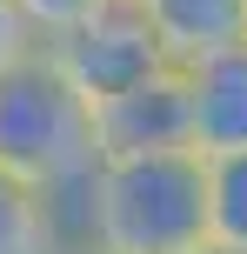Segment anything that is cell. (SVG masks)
Returning <instances> with one entry per match:
<instances>
[{"instance_id": "cell-8", "label": "cell", "mask_w": 247, "mask_h": 254, "mask_svg": "<svg viewBox=\"0 0 247 254\" xmlns=\"http://www.w3.org/2000/svg\"><path fill=\"white\" fill-rule=\"evenodd\" d=\"M207 241L227 254H247V154L207 161Z\"/></svg>"}, {"instance_id": "cell-5", "label": "cell", "mask_w": 247, "mask_h": 254, "mask_svg": "<svg viewBox=\"0 0 247 254\" xmlns=\"http://www.w3.org/2000/svg\"><path fill=\"white\" fill-rule=\"evenodd\" d=\"M187 74V127H194V154H247V47H227Z\"/></svg>"}, {"instance_id": "cell-7", "label": "cell", "mask_w": 247, "mask_h": 254, "mask_svg": "<svg viewBox=\"0 0 247 254\" xmlns=\"http://www.w3.org/2000/svg\"><path fill=\"white\" fill-rule=\"evenodd\" d=\"M60 241H67L60 201L0 167V254H53Z\"/></svg>"}, {"instance_id": "cell-6", "label": "cell", "mask_w": 247, "mask_h": 254, "mask_svg": "<svg viewBox=\"0 0 247 254\" xmlns=\"http://www.w3.org/2000/svg\"><path fill=\"white\" fill-rule=\"evenodd\" d=\"M167 67H200L227 47H247V0H141Z\"/></svg>"}, {"instance_id": "cell-1", "label": "cell", "mask_w": 247, "mask_h": 254, "mask_svg": "<svg viewBox=\"0 0 247 254\" xmlns=\"http://www.w3.org/2000/svg\"><path fill=\"white\" fill-rule=\"evenodd\" d=\"M67 234L107 254H187L207 241L200 154H114L67 201Z\"/></svg>"}, {"instance_id": "cell-4", "label": "cell", "mask_w": 247, "mask_h": 254, "mask_svg": "<svg viewBox=\"0 0 247 254\" xmlns=\"http://www.w3.org/2000/svg\"><path fill=\"white\" fill-rule=\"evenodd\" d=\"M94 140H100V161H114V154H194L187 74L181 67H154L134 87L94 101Z\"/></svg>"}, {"instance_id": "cell-11", "label": "cell", "mask_w": 247, "mask_h": 254, "mask_svg": "<svg viewBox=\"0 0 247 254\" xmlns=\"http://www.w3.org/2000/svg\"><path fill=\"white\" fill-rule=\"evenodd\" d=\"M53 254H107V248H94V241H80V234H67V241L53 248Z\"/></svg>"}, {"instance_id": "cell-12", "label": "cell", "mask_w": 247, "mask_h": 254, "mask_svg": "<svg viewBox=\"0 0 247 254\" xmlns=\"http://www.w3.org/2000/svg\"><path fill=\"white\" fill-rule=\"evenodd\" d=\"M187 254H227V248H214V241H200V248H187Z\"/></svg>"}, {"instance_id": "cell-10", "label": "cell", "mask_w": 247, "mask_h": 254, "mask_svg": "<svg viewBox=\"0 0 247 254\" xmlns=\"http://www.w3.org/2000/svg\"><path fill=\"white\" fill-rule=\"evenodd\" d=\"M27 47H40V34L27 27V13H20V0H0V67H13Z\"/></svg>"}, {"instance_id": "cell-2", "label": "cell", "mask_w": 247, "mask_h": 254, "mask_svg": "<svg viewBox=\"0 0 247 254\" xmlns=\"http://www.w3.org/2000/svg\"><path fill=\"white\" fill-rule=\"evenodd\" d=\"M0 167L53 194L60 221H67V201L100 167L94 101L53 67L47 47H27L13 67H0Z\"/></svg>"}, {"instance_id": "cell-9", "label": "cell", "mask_w": 247, "mask_h": 254, "mask_svg": "<svg viewBox=\"0 0 247 254\" xmlns=\"http://www.w3.org/2000/svg\"><path fill=\"white\" fill-rule=\"evenodd\" d=\"M100 0H20V13H27V27H34L40 40H53L60 27H74L80 13H94Z\"/></svg>"}, {"instance_id": "cell-3", "label": "cell", "mask_w": 247, "mask_h": 254, "mask_svg": "<svg viewBox=\"0 0 247 254\" xmlns=\"http://www.w3.org/2000/svg\"><path fill=\"white\" fill-rule=\"evenodd\" d=\"M40 47L53 54V67H60L87 101H107V94L134 87L141 74L167 67L154 27H147V13H141V0H100L94 13H80L74 27H60V34L40 40Z\"/></svg>"}]
</instances>
